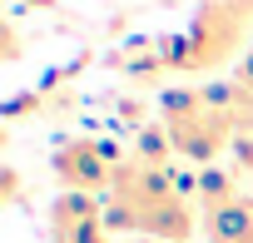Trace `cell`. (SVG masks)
I'll list each match as a JSON object with an SVG mask.
<instances>
[{
    "instance_id": "cell-4",
    "label": "cell",
    "mask_w": 253,
    "mask_h": 243,
    "mask_svg": "<svg viewBox=\"0 0 253 243\" xmlns=\"http://www.w3.org/2000/svg\"><path fill=\"white\" fill-rule=\"evenodd\" d=\"M194 203H199L204 243H253V199L238 189V174L209 164L194 179Z\"/></svg>"
},
{
    "instance_id": "cell-10",
    "label": "cell",
    "mask_w": 253,
    "mask_h": 243,
    "mask_svg": "<svg viewBox=\"0 0 253 243\" xmlns=\"http://www.w3.org/2000/svg\"><path fill=\"white\" fill-rule=\"evenodd\" d=\"M0 199H5V203H15V199H20V174H15V169L0 174Z\"/></svg>"
},
{
    "instance_id": "cell-3",
    "label": "cell",
    "mask_w": 253,
    "mask_h": 243,
    "mask_svg": "<svg viewBox=\"0 0 253 243\" xmlns=\"http://www.w3.org/2000/svg\"><path fill=\"white\" fill-rule=\"evenodd\" d=\"M248 45H253V0H199L194 20L159 45V65L204 80L223 65H238Z\"/></svg>"
},
{
    "instance_id": "cell-2",
    "label": "cell",
    "mask_w": 253,
    "mask_h": 243,
    "mask_svg": "<svg viewBox=\"0 0 253 243\" xmlns=\"http://www.w3.org/2000/svg\"><path fill=\"white\" fill-rule=\"evenodd\" d=\"M159 124L179 159L209 169L238 139V89L228 80L223 84H199V80L174 84L159 94Z\"/></svg>"
},
{
    "instance_id": "cell-7",
    "label": "cell",
    "mask_w": 253,
    "mask_h": 243,
    "mask_svg": "<svg viewBox=\"0 0 253 243\" xmlns=\"http://www.w3.org/2000/svg\"><path fill=\"white\" fill-rule=\"evenodd\" d=\"M20 50H25V40H20L15 20H0V60H5V65H15V60H20Z\"/></svg>"
},
{
    "instance_id": "cell-8",
    "label": "cell",
    "mask_w": 253,
    "mask_h": 243,
    "mask_svg": "<svg viewBox=\"0 0 253 243\" xmlns=\"http://www.w3.org/2000/svg\"><path fill=\"white\" fill-rule=\"evenodd\" d=\"M228 84H233L238 94H253V45H248V50H243V60L233 65V80H228Z\"/></svg>"
},
{
    "instance_id": "cell-5",
    "label": "cell",
    "mask_w": 253,
    "mask_h": 243,
    "mask_svg": "<svg viewBox=\"0 0 253 243\" xmlns=\"http://www.w3.org/2000/svg\"><path fill=\"white\" fill-rule=\"evenodd\" d=\"M119 159H124V154H114L109 144L80 134V139H60V144L50 149V174L60 179L65 194H89V199H99V194L114 189Z\"/></svg>"
},
{
    "instance_id": "cell-6",
    "label": "cell",
    "mask_w": 253,
    "mask_h": 243,
    "mask_svg": "<svg viewBox=\"0 0 253 243\" xmlns=\"http://www.w3.org/2000/svg\"><path fill=\"white\" fill-rule=\"evenodd\" d=\"M45 238H50V243H109L104 203L89 199V194H60V199L50 203Z\"/></svg>"
},
{
    "instance_id": "cell-12",
    "label": "cell",
    "mask_w": 253,
    "mask_h": 243,
    "mask_svg": "<svg viewBox=\"0 0 253 243\" xmlns=\"http://www.w3.org/2000/svg\"><path fill=\"white\" fill-rule=\"evenodd\" d=\"M30 5H40V10H55V0H30Z\"/></svg>"
},
{
    "instance_id": "cell-9",
    "label": "cell",
    "mask_w": 253,
    "mask_h": 243,
    "mask_svg": "<svg viewBox=\"0 0 253 243\" xmlns=\"http://www.w3.org/2000/svg\"><path fill=\"white\" fill-rule=\"evenodd\" d=\"M233 164H238V174H253V134L233 139Z\"/></svg>"
},
{
    "instance_id": "cell-1",
    "label": "cell",
    "mask_w": 253,
    "mask_h": 243,
    "mask_svg": "<svg viewBox=\"0 0 253 243\" xmlns=\"http://www.w3.org/2000/svg\"><path fill=\"white\" fill-rule=\"evenodd\" d=\"M104 223L109 233H139L149 243H189L199 223V203L169 164H149L139 154H124L114 189L104 194Z\"/></svg>"
},
{
    "instance_id": "cell-11",
    "label": "cell",
    "mask_w": 253,
    "mask_h": 243,
    "mask_svg": "<svg viewBox=\"0 0 253 243\" xmlns=\"http://www.w3.org/2000/svg\"><path fill=\"white\" fill-rule=\"evenodd\" d=\"M238 134H253V94H238Z\"/></svg>"
}]
</instances>
